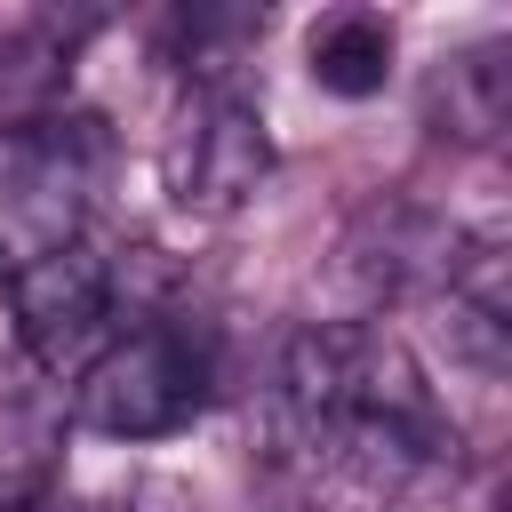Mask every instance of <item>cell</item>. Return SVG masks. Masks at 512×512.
<instances>
[{
  "instance_id": "9",
  "label": "cell",
  "mask_w": 512,
  "mask_h": 512,
  "mask_svg": "<svg viewBox=\"0 0 512 512\" xmlns=\"http://www.w3.org/2000/svg\"><path fill=\"white\" fill-rule=\"evenodd\" d=\"M264 32V8H192L176 16V48H184V72L216 88V72H232V56Z\"/></svg>"
},
{
  "instance_id": "4",
  "label": "cell",
  "mask_w": 512,
  "mask_h": 512,
  "mask_svg": "<svg viewBox=\"0 0 512 512\" xmlns=\"http://www.w3.org/2000/svg\"><path fill=\"white\" fill-rule=\"evenodd\" d=\"M272 176V136L256 120V104H240L232 88H200L192 112L168 136V192L192 216H232L256 200V184Z\"/></svg>"
},
{
  "instance_id": "8",
  "label": "cell",
  "mask_w": 512,
  "mask_h": 512,
  "mask_svg": "<svg viewBox=\"0 0 512 512\" xmlns=\"http://www.w3.org/2000/svg\"><path fill=\"white\" fill-rule=\"evenodd\" d=\"M56 480V408L40 392H0V512L48 496Z\"/></svg>"
},
{
  "instance_id": "1",
  "label": "cell",
  "mask_w": 512,
  "mask_h": 512,
  "mask_svg": "<svg viewBox=\"0 0 512 512\" xmlns=\"http://www.w3.org/2000/svg\"><path fill=\"white\" fill-rule=\"evenodd\" d=\"M208 392H216L208 344L184 320H136V328H112L104 352L80 368L72 416L104 440H168L208 408Z\"/></svg>"
},
{
  "instance_id": "10",
  "label": "cell",
  "mask_w": 512,
  "mask_h": 512,
  "mask_svg": "<svg viewBox=\"0 0 512 512\" xmlns=\"http://www.w3.org/2000/svg\"><path fill=\"white\" fill-rule=\"evenodd\" d=\"M16 512H72V504H56V496H32V504H16Z\"/></svg>"
},
{
  "instance_id": "3",
  "label": "cell",
  "mask_w": 512,
  "mask_h": 512,
  "mask_svg": "<svg viewBox=\"0 0 512 512\" xmlns=\"http://www.w3.org/2000/svg\"><path fill=\"white\" fill-rule=\"evenodd\" d=\"M104 176H112V128H104V112L56 104L48 120H32V128L8 136V192H16V216L40 232V248L80 240V216L96 208Z\"/></svg>"
},
{
  "instance_id": "6",
  "label": "cell",
  "mask_w": 512,
  "mask_h": 512,
  "mask_svg": "<svg viewBox=\"0 0 512 512\" xmlns=\"http://www.w3.org/2000/svg\"><path fill=\"white\" fill-rule=\"evenodd\" d=\"M504 120H512V48L480 40V48L440 56V72H432V128L456 136V144H496Z\"/></svg>"
},
{
  "instance_id": "2",
  "label": "cell",
  "mask_w": 512,
  "mask_h": 512,
  "mask_svg": "<svg viewBox=\"0 0 512 512\" xmlns=\"http://www.w3.org/2000/svg\"><path fill=\"white\" fill-rule=\"evenodd\" d=\"M8 312H16V344L32 368L48 376H80L104 336H112V312H120V288H112V256H96L88 240H56L40 248L32 264L8 272Z\"/></svg>"
},
{
  "instance_id": "5",
  "label": "cell",
  "mask_w": 512,
  "mask_h": 512,
  "mask_svg": "<svg viewBox=\"0 0 512 512\" xmlns=\"http://www.w3.org/2000/svg\"><path fill=\"white\" fill-rule=\"evenodd\" d=\"M464 232L448 216H432L424 200H368L344 232V272L368 296H416V288H448Z\"/></svg>"
},
{
  "instance_id": "7",
  "label": "cell",
  "mask_w": 512,
  "mask_h": 512,
  "mask_svg": "<svg viewBox=\"0 0 512 512\" xmlns=\"http://www.w3.org/2000/svg\"><path fill=\"white\" fill-rule=\"evenodd\" d=\"M304 72H312L320 96H344V104L376 96V88L392 80V24H384L376 8H336V16H320L312 40H304Z\"/></svg>"
},
{
  "instance_id": "11",
  "label": "cell",
  "mask_w": 512,
  "mask_h": 512,
  "mask_svg": "<svg viewBox=\"0 0 512 512\" xmlns=\"http://www.w3.org/2000/svg\"><path fill=\"white\" fill-rule=\"evenodd\" d=\"M8 272H16V264H8V248H0V296H8Z\"/></svg>"
}]
</instances>
